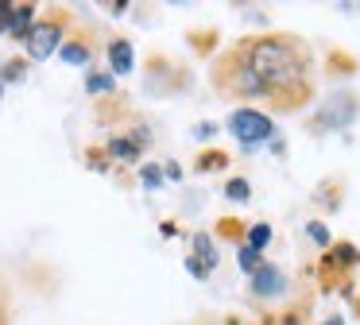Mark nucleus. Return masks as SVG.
Here are the masks:
<instances>
[{
  "label": "nucleus",
  "instance_id": "4be33fe9",
  "mask_svg": "<svg viewBox=\"0 0 360 325\" xmlns=\"http://www.w3.org/2000/svg\"><path fill=\"white\" fill-rule=\"evenodd\" d=\"M186 271H190V275H194V279H205V275H210V271H205L202 263L194 260V255H190V260H186Z\"/></svg>",
  "mask_w": 360,
  "mask_h": 325
},
{
  "label": "nucleus",
  "instance_id": "20e7f679",
  "mask_svg": "<svg viewBox=\"0 0 360 325\" xmlns=\"http://www.w3.org/2000/svg\"><path fill=\"white\" fill-rule=\"evenodd\" d=\"M248 283H252V294H256V298H279V294H287V275H283V267H275V263H264L256 275H248Z\"/></svg>",
  "mask_w": 360,
  "mask_h": 325
},
{
  "label": "nucleus",
  "instance_id": "5701e85b",
  "mask_svg": "<svg viewBox=\"0 0 360 325\" xmlns=\"http://www.w3.org/2000/svg\"><path fill=\"white\" fill-rule=\"evenodd\" d=\"M159 232L171 240V236H179V224H174V221H163V224H159Z\"/></svg>",
  "mask_w": 360,
  "mask_h": 325
},
{
  "label": "nucleus",
  "instance_id": "6ab92c4d",
  "mask_svg": "<svg viewBox=\"0 0 360 325\" xmlns=\"http://www.w3.org/2000/svg\"><path fill=\"white\" fill-rule=\"evenodd\" d=\"M163 182H182V167H179V162H163Z\"/></svg>",
  "mask_w": 360,
  "mask_h": 325
},
{
  "label": "nucleus",
  "instance_id": "0eeeda50",
  "mask_svg": "<svg viewBox=\"0 0 360 325\" xmlns=\"http://www.w3.org/2000/svg\"><path fill=\"white\" fill-rule=\"evenodd\" d=\"M105 151H109V159H120V162H136L140 159V147L132 144V136H112L109 144H105Z\"/></svg>",
  "mask_w": 360,
  "mask_h": 325
},
{
  "label": "nucleus",
  "instance_id": "dca6fc26",
  "mask_svg": "<svg viewBox=\"0 0 360 325\" xmlns=\"http://www.w3.org/2000/svg\"><path fill=\"white\" fill-rule=\"evenodd\" d=\"M140 182L148 186V190H159V186H163V167H155V162H143V167H140Z\"/></svg>",
  "mask_w": 360,
  "mask_h": 325
},
{
  "label": "nucleus",
  "instance_id": "9b49d317",
  "mask_svg": "<svg viewBox=\"0 0 360 325\" xmlns=\"http://www.w3.org/2000/svg\"><path fill=\"white\" fill-rule=\"evenodd\" d=\"M58 58H63L66 66H89L94 54H89L86 43H63V46H58Z\"/></svg>",
  "mask_w": 360,
  "mask_h": 325
},
{
  "label": "nucleus",
  "instance_id": "f3484780",
  "mask_svg": "<svg viewBox=\"0 0 360 325\" xmlns=\"http://www.w3.org/2000/svg\"><path fill=\"white\" fill-rule=\"evenodd\" d=\"M306 236H310L318 248H329V244H333V236H329V229H326L321 221H310V224H306Z\"/></svg>",
  "mask_w": 360,
  "mask_h": 325
},
{
  "label": "nucleus",
  "instance_id": "f03ea898",
  "mask_svg": "<svg viewBox=\"0 0 360 325\" xmlns=\"http://www.w3.org/2000/svg\"><path fill=\"white\" fill-rule=\"evenodd\" d=\"M225 128L236 136L240 147H259V144H267V139L275 136V120L267 113H259V108H252V105L233 108L229 120H225Z\"/></svg>",
  "mask_w": 360,
  "mask_h": 325
},
{
  "label": "nucleus",
  "instance_id": "4468645a",
  "mask_svg": "<svg viewBox=\"0 0 360 325\" xmlns=\"http://www.w3.org/2000/svg\"><path fill=\"white\" fill-rule=\"evenodd\" d=\"M24 77H27V58H12V62L0 66V85H16V82H24Z\"/></svg>",
  "mask_w": 360,
  "mask_h": 325
},
{
  "label": "nucleus",
  "instance_id": "6e6552de",
  "mask_svg": "<svg viewBox=\"0 0 360 325\" xmlns=\"http://www.w3.org/2000/svg\"><path fill=\"white\" fill-rule=\"evenodd\" d=\"M190 244H194V260L202 263L205 271L217 267V244H213V240L205 236V232H194V240H190Z\"/></svg>",
  "mask_w": 360,
  "mask_h": 325
},
{
  "label": "nucleus",
  "instance_id": "39448f33",
  "mask_svg": "<svg viewBox=\"0 0 360 325\" xmlns=\"http://www.w3.org/2000/svg\"><path fill=\"white\" fill-rule=\"evenodd\" d=\"M136 70V46L128 39H112L109 43V74L112 77H128Z\"/></svg>",
  "mask_w": 360,
  "mask_h": 325
},
{
  "label": "nucleus",
  "instance_id": "7ed1b4c3",
  "mask_svg": "<svg viewBox=\"0 0 360 325\" xmlns=\"http://www.w3.org/2000/svg\"><path fill=\"white\" fill-rule=\"evenodd\" d=\"M66 43V27L58 20H39L32 27V35L24 39V54L27 62H47L51 54H58V46Z\"/></svg>",
  "mask_w": 360,
  "mask_h": 325
},
{
  "label": "nucleus",
  "instance_id": "b1692460",
  "mask_svg": "<svg viewBox=\"0 0 360 325\" xmlns=\"http://www.w3.org/2000/svg\"><path fill=\"white\" fill-rule=\"evenodd\" d=\"M326 325H341V317H329V321Z\"/></svg>",
  "mask_w": 360,
  "mask_h": 325
},
{
  "label": "nucleus",
  "instance_id": "1a4fd4ad",
  "mask_svg": "<svg viewBox=\"0 0 360 325\" xmlns=\"http://www.w3.org/2000/svg\"><path fill=\"white\" fill-rule=\"evenodd\" d=\"M112 89H117V77H112L109 70H105V74L101 70H89L86 74V93L89 97H109Z\"/></svg>",
  "mask_w": 360,
  "mask_h": 325
},
{
  "label": "nucleus",
  "instance_id": "9d476101",
  "mask_svg": "<svg viewBox=\"0 0 360 325\" xmlns=\"http://www.w3.org/2000/svg\"><path fill=\"white\" fill-rule=\"evenodd\" d=\"M271 240H275V232H271V224H267V221H259V224H248V240H244V244H248L252 252H259V255H264Z\"/></svg>",
  "mask_w": 360,
  "mask_h": 325
},
{
  "label": "nucleus",
  "instance_id": "f8f14e48",
  "mask_svg": "<svg viewBox=\"0 0 360 325\" xmlns=\"http://www.w3.org/2000/svg\"><path fill=\"white\" fill-rule=\"evenodd\" d=\"M329 263H333V267H356V263H360V248L356 244H333V248H329Z\"/></svg>",
  "mask_w": 360,
  "mask_h": 325
},
{
  "label": "nucleus",
  "instance_id": "412c9836",
  "mask_svg": "<svg viewBox=\"0 0 360 325\" xmlns=\"http://www.w3.org/2000/svg\"><path fill=\"white\" fill-rule=\"evenodd\" d=\"M8 15H12V0H0V35L8 27Z\"/></svg>",
  "mask_w": 360,
  "mask_h": 325
},
{
  "label": "nucleus",
  "instance_id": "423d86ee",
  "mask_svg": "<svg viewBox=\"0 0 360 325\" xmlns=\"http://www.w3.org/2000/svg\"><path fill=\"white\" fill-rule=\"evenodd\" d=\"M35 12H39L35 4H12V15H8V27H4V35L24 43V39L32 35V27L39 23V20H35Z\"/></svg>",
  "mask_w": 360,
  "mask_h": 325
},
{
  "label": "nucleus",
  "instance_id": "393cba45",
  "mask_svg": "<svg viewBox=\"0 0 360 325\" xmlns=\"http://www.w3.org/2000/svg\"><path fill=\"white\" fill-rule=\"evenodd\" d=\"M0 97H4V85H0Z\"/></svg>",
  "mask_w": 360,
  "mask_h": 325
},
{
  "label": "nucleus",
  "instance_id": "f257e3e1",
  "mask_svg": "<svg viewBox=\"0 0 360 325\" xmlns=\"http://www.w3.org/2000/svg\"><path fill=\"white\" fill-rule=\"evenodd\" d=\"M240 89L256 93V97H283L295 93L306 77L302 46H295V39H256L240 58Z\"/></svg>",
  "mask_w": 360,
  "mask_h": 325
},
{
  "label": "nucleus",
  "instance_id": "2eb2a0df",
  "mask_svg": "<svg viewBox=\"0 0 360 325\" xmlns=\"http://www.w3.org/2000/svg\"><path fill=\"white\" fill-rule=\"evenodd\" d=\"M225 198L236 201V205L252 201V182H248V178H229V182H225Z\"/></svg>",
  "mask_w": 360,
  "mask_h": 325
},
{
  "label": "nucleus",
  "instance_id": "ddd939ff",
  "mask_svg": "<svg viewBox=\"0 0 360 325\" xmlns=\"http://www.w3.org/2000/svg\"><path fill=\"white\" fill-rule=\"evenodd\" d=\"M264 263H267V260H264L259 252H252L248 244H240V248H236V267H240L244 275H256V271L264 267Z\"/></svg>",
  "mask_w": 360,
  "mask_h": 325
},
{
  "label": "nucleus",
  "instance_id": "aec40b11",
  "mask_svg": "<svg viewBox=\"0 0 360 325\" xmlns=\"http://www.w3.org/2000/svg\"><path fill=\"white\" fill-rule=\"evenodd\" d=\"M217 136V124H198L194 128V139H213Z\"/></svg>",
  "mask_w": 360,
  "mask_h": 325
},
{
  "label": "nucleus",
  "instance_id": "a211bd4d",
  "mask_svg": "<svg viewBox=\"0 0 360 325\" xmlns=\"http://www.w3.org/2000/svg\"><path fill=\"white\" fill-rule=\"evenodd\" d=\"M225 155H221V151H210V155H202V159H198V170H221V167H225Z\"/></svg>",
  "mask_w": 360,
  "mask_h": 325
}]
</instances>
